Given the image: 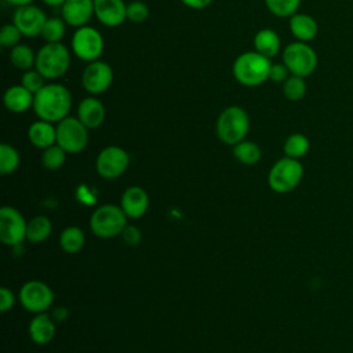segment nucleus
<instances>
[{
    "label": "nucleus",
    "instance_id": "nucleus-1",
    "mask_svg": "<svg viewBox=\"0 0 353 353\" xmlns=\"http://www.w3.org/2000/svg\"><path fill=\"white\" fill-rule=\"evenodd\" d=\"M72 94L61 83H48L34 94L33 110L40 120L59 123L69 116Z\"/></svg>",
    "mask_w": 353,
    "mask_h": 353
},
{
    "label": "nucleus",
    "instance_id": "nucleus-2",
    "mask_svg": "<svg viewBox=\"0 0 353 353\" xmlns=\"http://www.w3.org/2000/svg\"><path fill=\"white\" fill-rule=\"evenodd\" d=\"M270 58L252 51H245L237 55L233 62L232 73L237 83L244 87H256L269 80L272 66Z\"/></svg>",
    "mask_w": 353,
    "mask_h": 353
},
{
    "label": "nucleus",
    "instance_id": "nucleus-3",
    "mask_svg": "<svg viewBox=\"0 0 353 353\" xmlns=\"http://www.w3.org/2000/svg\"><path fill=\"white\" fill-rule=\"evenodd\" d=\"M250 131V116L241 106L232 105L225 108L216 121L215 134L225 145H236L245 139Z\"/></svg>",
    "mask_w": 353,
    "mask_h": 353
},
{
    "label": "nucleus",
    "instance_id": "nucleus-4",
    "mask_svg": "<svg viewBox=\"0 0 353 353\" xmlns=\"http://www.w3.org/2000/svg\"><path fill=\"white\" fill-rule=\"evenodd\" d=\"M70 66V52L62 43H46L36 52L34 68L47 79L62 77Z\"/></svg>",
    "mask_w": 353,
    "mask_h": 353
},
{
    "label": "nucleus",
    "instance_id": "nucleus-5",
    "mask_svg": "<svg viewBox=\"0 0 353 353\" xmlns=\"http://www.w3.org/2000/svg\"><path fill=\"white\" fill-rule=\"evenodd\" d=\"M127 215L116 204L99 205L90 218L91 232L99 239H112L120 236L127 223Z\"/></svg>",
    "mask_w": 353,
    "mask_h": 353
},
{
    "label": "nucleus",
    "instance_id": "nucleus-6",
    "mask_svg": "<svg viewBox=\"0 0 353 353\" xmlns=\"http://www.w3.org/2000/svg\"><path fill=\"white\" fill-rule=\"evenodd\" d=\"M303 178V165L299 160L281 157L269 170L268 183L276 193H288L294 190Z\"/></svg>",
    "mask_w": 353,
    "mask_h": 353
},
{
    "label": "nucleus",
    "instance_id": "nucleus-7",
    "mask_svg": "<svg viewBox=\"0 0 353 353\" xmlns=\"http://www.w3.org/2000/svg\"><path fill=\"white\" fill-rule=\"evenodd\" d=\"M283 62L291 74L299 77L310 76L319 63L317 52L309 43L292 41L283 50Z\"/></svg>",
    "mask_w": 353,
    "mask_h": 353
},
{
    "label": "nucleus",
    "instance_id": "nucleus-8",
    "mask_svg": "<svg viewBox=\"0 0 353 353\" xmlns=\"http://www.w3.org/2000/svg\"><path fill=\"white\" fill-rule=\"evenodd\" d=\"M73 54L84 61V62H94L98 61L105 48V40L98 29L94 26L85 25L77 28L70 40Z\"/></svg>",
    "mask_w": 353,
    "mask_h": 353
},
{
    "label": "nucleus",
    "instance_id": "nucleus-9",
    "mask_svg": "<svg viewBox=\"0 0 353 353\" xmlns=\"http://www.w3.org/2000/svg\"><path fill=\"white\" fill-rule=\"evenodd\" d=\"M57 143L69 154L80 153L88 143V128L73 116L57 123Z\"/></svg>",
    "mask_w": 353,
    "mask_h": 353
},
{
    "label": "nucleus",
    "instance_id": "nucleus-10",
    "mask_svg": "<svg viewBox=\"0 0 353 353\" xmlns=\"http://www.w3.org/2000/svg\"><path fill=\"white\" fill-rule=\"evenodd\" d=\"M130 165V154L117 145L103 148L95 160V171L103 179H116L121 176Z\"/></svg>",
    "mask_w": 353,
    "mask_h": 353
},
{
    "label": "nucleus",
    "instance_id": "nucleus-11",
    "mask_svg": "<svg viewBox=\"0 0 353 353\" xmlns=\"http://www.w3.org/2000/svg\"><path fill=\"white\" fill-rule=\"evenodd\" d=\"M54 291L44 281L29 280L26 281L18 294L21 305L30 313H43L54 302Z\"/></svg>",
    "mask_w": 353,
    "mask_h": 353
},
{
    "label": "nucleus",
    "instance_id": "nucleus-12",
    "mask_svg": "<svg viewBox=\"0 0 353 353\" xmlns=\"http://www.w3.org/2000/svg\"><path fill=\"white\" fill-rule=\"evenodd\" d=\"M28 222L14 207L0 208V240L6 245H18L26 240Z\"/></svg>",
    "mask_w": 353,
    "mask_h": 353
},
{
    "label": "nucleus",
    "instance_id": "nucleus-13",
    "mask_svg": "<svg viewBox=\"0 0 353 353\" xmlns=\"http://www.w3.org/2000/svg\"><path fill=\"white\" fill-rule=\"evenodd\" d=\"M113 83V69L105 61L88 62L81 73V85L91 95L106 92Z\"/></svg>",
    "mask_w": 353,
    "mask_h": 353
},
{
    "label": "nucleus",
    "instance_id": "nucleus-14",
    "mask_svg": "<svg viewBox=\"0 0 353 353\" xmlns=\"http://www.w3.org/2000/svg\"><path fill=\"white\" fill-rule=\"evenodd\" d=\"M46 21L47 17L44 11L34 4L17 7L12 15V22L18 26L23 37L41 36V30Z\"/></svg>",
    "mask_w": 353,
    "mask_h": 353
},
{
    "label": "nucleus",
    "instance_id": "nucleus-15",
    "mask_svg": "<svg viewBox=\"0 0 353 353\" xmlns=\"http://www.w3.org/2000/svg\"><path fill=\"white\" fill-rule=\"evenodd\" d=\"M94 15L106 28H117L127 19L124 0H94Z\"/></svg>",
    "mask_w": 353,
    "mask_h": 353
},
{
    "label": "nucleus",
    "instance_id": "nucleus-16",
    "mask_svg": "<svg viewBox=\"0 0 353 353\" xmlns=\"http://www.w3.org/2000/svg\"><path fill=\"white\" fill-rule=\"evenodd\" d=\"M61 17L76 29L85 26L94 17V0H66L61 6Z\"/></svg>",
    "mask_w": 353,
    "mask_h": 353
},
{
    "label": "nucleus",
    "instance_id": "nucleus-17",
    "mask_svg": "<svg viewBox=\"0 0 353 353\" xmlns=\"http://www.w3.org/2000/svg\"><path fill=\"white\" fill-rule=\"evenodd\" d=\"M120 207L128 219H139L149 208V196L143 188L130 186L121 194Z\"/></svg>",
    "mask_w": 353,
    "mask_h": 353
},
{
    "label": "nucleus",
    "instance_id": "nucleus-18",
    "mask_svg": "<svg viewBox=\"0 0 353 353\" xmlns=\"http://www.w3.org/2000/svg\"><path fill=\"white\" fill-rule=\"evenodd\" d=\"M105 116H106V110L103 103L94 95L83 98L77 106V119L88 130H94L102 125Z\"/></svg>",
    "mask_w": 353,
    "mask_h": 353
},
{
    "label": "nucleus",
    "instance_id": "nucleus-19",
    "mask_svg": "<svg viewBox=\"0 0 353 353\" xmlns=\"http://www.w3.org/2000/svg\"><path fill=\"white\" fill-rule=\"evenodd\" d=\"M55 323L57 321L54 320V317L47 314L46 312L37 313L36 316H33V319L29 323V327H28L29 338L37 345H47L55 336V331H57Z\"/></svg>",
    "mask_w": 353,
    "mask_h": 353
},
{
    "label": "nucleus",
    "instance_id": "nucleus-20",
    "mask_svg": "<svg viewBox=\"0 0 353 353\" xmlns=\"http://www.w3.org/2000/svg\"><path fill=\"white\" fill-rule=\"evenodd\" d=\"M288 28L295 40L303 43L312 41L313 39H316L319 33L317 21L312 15L305 12H296L292 17H290Z\"/></svg>",
    "mask_w": 353,
    "mask_h": 353
},
{
    "label": "nucleus",
    "instance_id": "nucleus-21",
    "mask_svg": "<svg viewBox=\"0 0 353 353\" xmlns=\"http://www.w3.org/2000/svg\"><path fill=\"white\" fill-rule=\"evenodd\" d=\"M33 99L34 95L22 84L8 87L3 95L4 106L12 113H23L33 108Z\"/></svg>",
    "mask_w": 353,
    "mask_h": 353
},
{
    "label": "nucleus",
    "instance_id": "nucleus-22",
    "mask_svg": "<svg viewBox=\"0 0 353 353\" xmlns=\"http://www.w3.org/2000/svg\"><path fill=\"white\" fill-rule=\"evenodd\" d=\"M28 139L33 146L39 149H47L57 143V125H54V123L39 119L29 125Z\"/></svg>",
    "mask_w": 353,
    "mask_h": 353
},
{
    "label": "nucleus",
    "instance_id": "nucleus-23",
    "mask_svg": "<svg viewBox=\"0 0 353 353\" xmlns=\"http://www.w3.org/2000/svg\"><path fill=\"white\" fill-rule=\"evenodd\" d=\"M281 40L274 29L263 28L254 36V50L268 58H273L280 52Z\"/></svg>",
    "mask_w": 353,
    "mask_h": 353
},
{
    "label": "nucleus",
    "instance_id": "nucleus-24",
    "mask_svg": "<svg viewBox=\"0 0 353 353\" xmlns=\"http://www.w3.org/2000/svg\"><path fill=\"white\" fill-rule=\"evenodd\" d=\"M51 232H52L51 221L44 215H37L28 222L26 240L33 244H39L46 241L51 236Z\"/></svg>",
    "mask_w": 353,
    "mask_h": 353
},
{
    "label": "nucleus",
    "instance_id": "nucleus-25",
    "mask_svg": "<svg viewBox=\"0 0 353 353\" xmlns=\"http://www.w3.org/2000/svg\"><path fill=\"white\" fill-rule=\"evenodd\" d=\"M85 243V234L79 226H68L59 234V245L66 254L79 252Z\"/></svg>",
    "mask_w": 353,
    "mask_h": 353
},
{
    "label": "nucleus",
    "instance_id": "nucleus-26",
    "mask_svg": "<svg viewBox=\"0 0 353 353\" xmlns=\"http://www.w3.org/2000/svg\"><path fill=\"white\" fill-rule=\"evenodd\" d=\"M232 152H233L234 159L239 163L245 164V165L256 164L262 157V150H261L259 145L252 141H247V139L233 145Z\"/></svg>",
    "mask_w": 353,
    "mask_h": 353
},
{
    "label": "nucleus",
    "instance_id": "nucleus-27",
    "mask_svg": "<svg viewBox=\"0 0 353 353\" xmlns=\"http://www.w3.org/2000/svg\"><path fill=\"white\" fill-rule=\"evenodd\" d=\"M10 62L18 70L26 72L36 65V52L26 44H18L10 50Z\"/></svg>",
    "mask_w": 353,
    "mask_h": 353
},
{
    "label": "nucleus",
    "instance_id": "nucleus-28",
    "mask_svg": "<svg viewBox=\"0 0 353 353\" xmlns=\"http://www.w3.org/2000/svg\"><path fill=\"white\" fill-rule=\"evenodd\" d=\"M310 149V142L309 138L301 132H294L287 137L283 145V152L287 157L296 159L299 160L303 157Z\"/></svg>",
    "mask_w": 353,
    "mask_h": 353
},
{
    "label": "nucleus",
    "instance_id": "nucleus-29",
    "mask_svg": "<svg viewBox=\"0 0 353 353\" xmlns=\"http://www.w3.org/2000/svg\"><path fill=\"white\" fill-rule=\"evenodd\" d=\"M283 95L285 99L291 102H298L303 99L307 91V84L305 77H299L295 74H291L284 83H283Z\"/></svg>",
    "mask_w": 353,
    "mask_h": 353
},
{
    "label": "nucleus",
    "instance_id": "nucleus-30",
    "mask_svg": "<svg viewBox=\"0 0 353 353\" xmlns=\"http://www.w3.org/2000/svg\"><path fill=\"white\" fill-rule=\"evenodd\" d=\"M19 153L18 150L10 143L0 145V174L10 175L17 171L19 167Z\"/></svg>",
    "mask_w": 353,
    "mask_h": 353
},
{
    "label": "nucleus",
    "instance_id": "nucleus-31",
    "mask_svg": "<svg viewBox=\"0 0 353 353\" xmlns=\"http://www.w3.org/2000/svg\"><path fill=\"white\" fill-rule=\"evenodd\" d=\"M66 30V22L63 18L58 17H51L47 18L43 30H41V37L46 40V43H61V40L65 36Z\"/></svg>",
    "mask_w": 353,
    "mask_h": 353
},
{
    "label": "nucleus",
    "instance_id": "nucleus-32",
    "mask_svg": "<svg viewBox=\"0 0 353 353\" xmlns=\"http://www.w3.org/2000/svg\"><path fill=\"white\" fill-rule=\"evenodd\" d=\"M266 8L279 18H290L298 12L302 0H263Z\"/></svg>",
    "mask_w": 353,
    "mask_h": 353
},
{
    "label": "nucleus",
    "instance_id": "nucleus-33",
    "mask_svg": "<svg viewBox=\"0 0 353 353\" xmlns=\"http://www.w3.org/2000/svg\"><path fill=\"white\" fill-rule=\"evenodd\" d=\"M66 154L68 153L58 143H54L52 146L43 149L41 164L44 168H47L50 171H57L65 164Z\"/></svg>",
    "mask_w": 353,
    "mask_h": 353
},
{
    "label": "nucleus",
    "instance_id": "nucleus-34",
    "mask_svg": "<svg viewBox=\"0 0 353 353\" xmlns=\"http://www.w3.org/2000/svg\"><path fill=\"white\" fill-rule=\"evenodd\" d=\"M21 37H23V36L14 22L3 25L0 29V46L3 48L11 50L12 47L18 46L21 41Z\"/></svg>",
    "mask_w": 353,
    "mask_h": 353
},
{
    "label": "nucleus",
    "instance_id": "nucleus-35",
    "mask_svg": "<svg viewBox=\"0 0 353 353\" xmlns=\"http://www.w3.org/2000/svg\"><path fill=\"white\" fill-rule=\"evenodd\" d=\"M46 80L47 79L34 68L23 72L21 77V84L34 95L46 85Z\"/></svg>",
    "mask_w": 353,
    "mask_h": 353
},
{
    "label": "nucleus",
    "instance_id": "nucleus-36",
    "mask_svg": "<svg viewBox=\"0 0 353 353\" xmlns=\"http://www.w3.org/2000/svg\"><path fill=\"white\" fill-rule=\"evenodd\" d=\"M149 17V7L139 0H134L127 4V19L134 23H142Z\"/></svg>",
    "mask_w": 353,
    "mask_h": 353
},
{
    "label": "nucleus",
    "instance_id": "nucleus-37",
    "mask_svg": "<svg viewBox=\"0 0 353 353\" xmlns=\"http://www.w3.org/2000/svg\"><path fill=\"white\" fill-rule=\"evenodd\" d=\"M291 76L288 68L284 65V62L272 63L270 72H269V80L273 83H284Z\"/></svg>",
    "mask_w": 353,
    "mask_h": 353
},
{
    "label": "nucleus",
    "instance_id": "nucleus-38",
    "mask_svg": "<svg viewBox=\"0 0 353 353\" xmlns=\"http://www.w3.org/2000/svg\"><path fill=\"white\" fill-rule=\"evenodd\" d=\"M120 236L123 237L124 243L128 245H137L142 240V232L134 225H127Z\"/></svg>",
    "mask_w": 353,
    "mask_h": 353
},
{
    "label": "nucleus",
    "instance_id": "nucleus-39",
    "mask_svg": "<svg viewBox=\"0 0 353 353\" xmlns=\"http://www.w3.org/2000/svg\"><path fill=\"white\" fill-rule=\"evenodd\" d=\"M14 303H15L14 292L7 287H1L0 288V310L6 313L14 307Z\"/></svg>",
    "mask_w": 353,
    "mask_h": 353
},
{
    "label": "nucleus",
    "instance_id": "nucleus-40",
    "mask_svg": "<svg viewBox=\"0 0 353 353\" xmlns=\"http://www.w3.org/2000/svg\"><path fill=\"white\" fill-rule=\"evenodd\" d=\"M181 1L182 4H185L192 10H203L212 3V0H181Z\"/></svg>",
    "mask_w": 353,
    "mask_h": 353
},
{
    "label": "nucleus",
    "instance_id": "nucleus-41",
    "mask_svg": "<svg viewBox=\"0 0 353 353\" xmlns=\"http://www.w3.org/2000/svg\"><path fill=\"white\" fill-rule=\"evenodd\" d=\"M8 4L14 6V7H22V6H28V4H33V0H6Z\"/></svg>",
    "mask_w": 353,
    "mask_h": 353
},
{
    "label": "nucleus",
    "instance_id": "nucleus-42",
    "mask_svg": "<svg viewBox=\"0 0 353 353\" xmlns=\"http://www.w3.org/2000/svg\"><path fill=\"white\" fill-rule=\"evenodd\" d=\"M41 1L50 7H61L66 0H41Z\"/></svg>",
    "mask_w": 353,
    "mask_h": 353
}]
</instances>
